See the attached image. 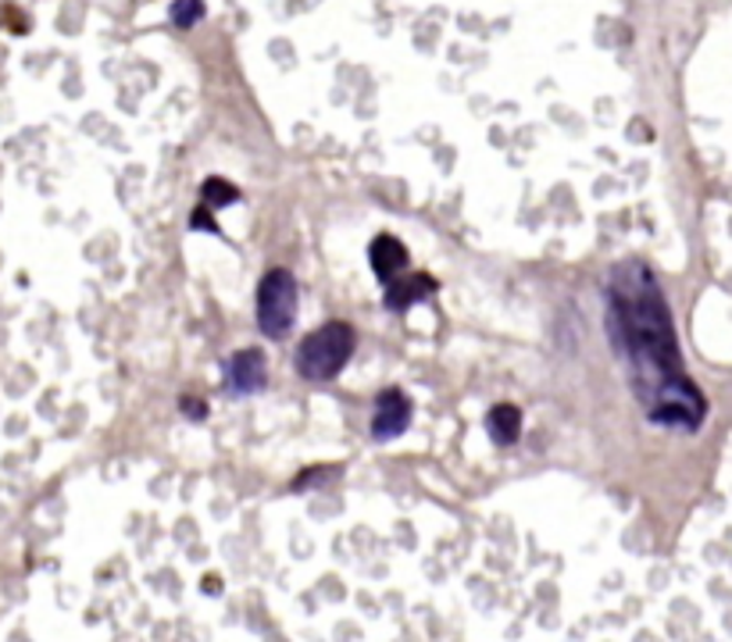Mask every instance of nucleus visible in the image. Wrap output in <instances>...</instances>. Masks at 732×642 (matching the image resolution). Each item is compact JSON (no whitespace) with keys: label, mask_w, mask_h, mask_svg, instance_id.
Returning a JSON list of instances; mask_svg holds the SVG:
<instances>
[{"label":"nucleus","mask_w":732,"mask_h":642,"mask_svg":"<svg viewBox=\"0 0 732 642\" xmlns=\"http://www.w3.org/2000/svg\"><path fill=\"white\" fill-rule=\"evenodd\" d=\"M425 289H436V282H433V279H408V282H401V286H390V293H386V308H393V311H404L411 300L425 297Z\"/></svg>","instance_id":"obj_8"},{"label":"nucleus","mask_w":732,"mask_h":642,"mask_svg":"<svg viewBox=\"0 0 732 642\" xmlns=\"http://www.w3.org/2000/svg\"><path fill=\"white\" fill-rule=\"evenodd\" d=\"M200 14H204V4H200V0H179V4L172 8V19H175V25H179V29L197 25V22H200Z\"/></svg>","instance_id":"obj_10"},{"label":"nucleus","mask_w":732,"mask_h":642,"mask_svg":"<svg viewBox=\"0 0 732 642\" xmlns=\"http://www.w3.org/2000/svg\"><path fill=\"white\" fill-rule=\"evenodd\" d=\"M411 425V400L401 390H386L375 400V417H372V436L375 439H393Z\"/></svg>","instance_id":"obj_4"},{"label":"nucleus","mask_w":732,"mask_h":642,"mask_svg":"<svg viewBox=\"0 0 732 642\" xmlns=\"http://www.w3.org/2000/svg\"><path fill=\"white\" fill-rule=\"evenodd\" d=\"M297 300H300V289L290 271L286 268L265 271V279L258 286V325L268 340H286V335L293 332Z\"/></svg>","instance_id":"obj_3"},{"label":"nucleus","mask_w":732,"mask_h":642,"mask_svg":"<svg viewBox=\"0 0 732 642\" xmlns=\"http://www.w3.org/2000/svg\"><path fill=\"white\" fill-rule=\"evenodd\" d=\"M372 268L383 282H393L408 268V250L396 236H379L372 244Z\"/></svg>","instance_id":"obj_6"},{"label":"nucleus","mask_w":732,"mask_h":642,"mask_svg":"<svg viewBox=\"0 0 732 642\" xmlns=\"http://www.w3.org/2000/svg\"><path fill=\"white\" fill-rule=\"evenodd\" d=\"M268 367H265V353L261 350H240L229 361V390L233 393H258L265 390Z\"/></svg>","instance_id":"obj_5"},{"label":"nucleus","mask_w":732,"mask_h":642,"mask_svg":"<svg viewBox=\"0 0 732 642\" xmlns=\"http://www.w3.org/2000/svg\"><path fill=\"white\" fill-rule=\"evenodd\" d=\"M240 193H236L229 183H221V179H208L204 183V207H221V204H233Z\"/></svg>","instance_id":"obj_9"},{"label":"nucleus","mask_w":732,"mask_h":642,"mask_svg":"<svg viewBox=\"0 0 732 642\" xmlns=\"http://www.w3.org/2000/svg\"><path fill=\"white\" fill-rule=\"evenodd\" d=\"M486 432L493 436V443L512 446L522 436V411L515 404H497L486 417Z\"/></svg>","instance_id":"obj_7"},{"label":"nucleus","mask_w":732,"mask_h":642,"mask_svg":"<svg viewBox=\"0 0 732 642\" xmlns=\"http://www.w3.org/2000/svg\"><path fill=\"white\" fill-rule=\"evenodd\" d=\"M608 308L615 346L629 364L643 414L661 428L697 432L708 414V400L682 367L672 311L654 271L640 261L618 268L611 276Z\"/></svg>","instance_id":"obj_1"},{"label":"nucleus","mask_w":732,"mask_h":642,"mask_svg":"<svg viewBox=\"0 0 732 642\" xmlns=\"http://www.w3.org/2000/svg\"><path fill=\"white\" fill-rule=\"evenodd\" d=\"M358 335L347 321H326L322 329H315L305 343L297 346V358L293 367L300 379L308 382H329L332 375L343 372V364L350 361L354 353Z\"/></svg>","instance_id":"obj_2"}]
</instances>
